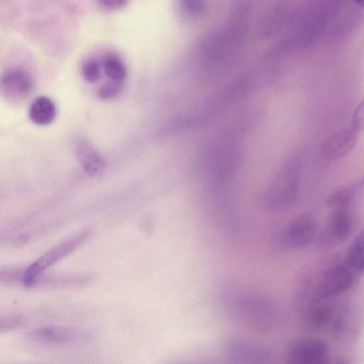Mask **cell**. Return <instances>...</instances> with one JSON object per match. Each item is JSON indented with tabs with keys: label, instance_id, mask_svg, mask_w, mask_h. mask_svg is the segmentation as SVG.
I'll return each instance as SVG.
<instances>
[{
	"label": "cell",
	"instance_id": "cell-3",
	"mask_svg": "<svg viewBox=\"0 0 364 364\" xmlns=\"http://www.w3.org/2000/svg\"><path fill=\"white\" fill-rule=\"evenodd\" d=\"M298 176L295 163L285 168L269 191L267 204L271 208L283 210L294 203L298 191Z\"/></svg>",
	"mask_w": 364,
	"mask_h": 364
},
{
	"label": "cell",
	"instance_id": "cell-23",
	"mask_svg": "<svg viewBox=\"0 0 364 364\" xmlns=\"http://www.w3.org/2000/svg\"><path fill=\"white\" fill-rule=\"evenodd\" d=\"M353 1L358 6H363V0H353Z\"/></svg>",
	"mask_w": 364,
	"mask_h": 364
},
{
	"label": "cell",
	"instance_id": "cell-18",
	"mask_svg": "<svg viewBox=\"0 0 364 364\" xmlns=\"http://www.w3.org/2000/svg\"><path fill=\"white\" fill-rule=\"evenodd\" d=\"M181 6L190 16H201L206 10V0H180Z\"/></svg>",
	"mask_w": 364,
	"mask_h": 364
},
{
	"label": "cell",
	"instance_id": "cell-1",
	"mask_svg": "<svg viewBox=\"0 0 364 364\" xmlns=\"http://www.w3.org/2000/svg\"><path fill=\"white\" fill-rule=\"evenodd\" d=\"M342 0H310L295 19L290 38V47H307L323 35L331 19L342 7Z\"/></svg>",
	"mask_w": 364,
	"mask_h": 364
},
{
	"label": "cell",
	"instance_id": "cell-8",
	"mask_svg": "<svg viewBox=\"0 0 364 364\" xmlns=\"http://www.w3.org/2000/svg\"><path fill=\"white\" fill-rule=\"evenodd\" d=\"M225 352L229 359L237 363H268L272 358L267 347L240 340L229 341Z\"/></svg>",
	"mask_w": 364,
	"mask_h": 364
},
{
	"label": "cell",
	"instance_id": "cell-15",
	"mask_svg": "<svg viewBox=\"0 0 364 364\" xmlns=\"http://www.w3.org/2000/svg\"><path fill=\"white\" fill-rule=\"evenodd\" d=\"M355 188V187L347 188L332 195L328 201L329 206L336 210L348 209L353 201Z\"/></svg>",
	"mask_w": 364,
	"mask_h": 364
},
{
	"label": "cell",
	"instance_id": "cell-21",
	"mask_svg": "<svg viewBox=\"0 0 364 364\" xmlns=\"http://www.w3.org/2000/svg\"><path fill=\"white\" fill-rule=\"evenodd\" d=\"M120 89L119 82L106 83L99 89V97L102 99H112L119 92Z\"/></svg>",
	"mask_w": 364,
	"mask_h": 364
},
{
	"label": "cell",
	"instance_id": "cell-17",
	"mask_svg": "<svg viewBox=\"0 0 364 364\" xmlns=\"http://www.w3.org/2000/svg\"><path fill=\"white\" fill-rule=\"evenodd\" d=\"M24 270L22 267L0 268V283L5 285L22 284Z\"/></svg>",
	"mask_w": 364,
	"mask_h": 364
},
{
	"label": "cell",
	"instance_id": "cell-2",
	"mask_svg": "<svg viewBox=\"0 0 364 364\" xmlns=\"http://www.w3.org/2000/svg\"><path fill=\"white\" fill-rule=\"evenodd\" d=\"M90 234L91 232L88 230L82 231L51 249L24 270L22 284L25 287L32 288L38 277L43 274L47 269L80 247Z\"/></svg>",
	"mask_w": 364,
	"mask_h": 364
},
{
	"label": "cell",
	"instance_id": "cell-16",
	"mask_svg": "<svg viewBox=\"0 0 364 364\" xmlns=\"http://www.w3.org/2000/svg\"><path fill=\"white\" fill-rule=\"evenodd\" d=\"M333 316L332 309L327 306H319L314 308L310 313L309 320L312 326L321 328L327 325Z\"/></svg>",
	"mask_w": 364,
	"mask_h": 364
},
{
	"label": "cell",
	"instance_id": "cell-13",
	"mask_svg": "<svg viewBox=\"0 0 364 364\" xmlns=\"http://www.w3.org/2000/svg\"><path fill=\"white\" fill-rule=\"evenodd\" d=\"M345 265L354 273H362L364 267L363 233L358 234L349 248Z\"/></svg>",
	"mask_w": 364,
	"mask_h": 364
},
{
	"label": "cell",
	"instance_id": "cell-11",
	"mask_svg": "<svg viewBox=\"0 0 364 364\" xmlns=\"http://www.w3.org/2000/svg\"><path fill=\"white\" fill-rule=\"evenodd\" d=\"M360 128L351 124L350 127L344 130L329 140L326 146V154L330 159L340 158L347 154L353 147Z\"/></svg>",
	"mask_w": 364,
	"mask_h": 364
},
{
	"label": "cell",
	"instance_id": "cell-10",
	"mask_svg": "<svg viewBox=\"0 0 364 364\" xmlns=\"http://www.w3.org/2000/svg\"><path fill=\"white\" fill-rule=\"evenodd\" d=\"M79 333L76 330L63 326H49L29 333V338L44 345H67L78 340Z\"/></svg>",
	"mask_w": 364,
	"mask_h": 364
},
{
	"label": "cell",
	"instance_id": "cell-14",
	"mask_svg": "<svg viewBox=\"0 0 364 364\" xmlns=\"http://www.w3.org/2000/svg\"><path fill=\"white\" fill-rule=\"evenodd\" d=\"M106 76L113 81H122L126 76V68L121 60L115 56L108 57L104 63Z\"/></svg>",
	"mask_w": 364,
	"mask_h": 364
},
{
	"label": "cell",
	"instance_id": "cell-22",
	"mask_svg": "<svg viewBox=\"0 0 364 364\" xmlns=\"http://www.w3.org/2000/svg\"><path fill=\"white\" fill-rule=\"evenodd\" d=\"M102 3L111 10H118L124 7L129 0H101Z\"/></svg>",
	"mask_w": 364,
	"mask_h": 364
},
{
	"label": "cell",
	"instance_id": "cell-9",
	"mask_svg": "<svg viewBox=\"0 0 364 364\" xmlns=\"http://www.w3.org/2000/svg\"><path fill=\"white\" fill-rule=\"evenodd\" d=\"M317 233V222L309 215L296 219L286 229L283 235L285 245L292 249L306 247L313 240Z\"/></svg>",
	"mask_w": 364,
	"mask_h": 364
},
{
	"label": "cell",
	"instance_id": "cell-4",
	"mask_svg": "<svg viewBox=\"0 0 364 364\" xmlns=\"http://www.w3.org/2000/svg\"><path fill=\"white\" fill-rule=\"evenodd\" d=\"M327 344L320 339H297L292 341L286 349L289 363L295 364H323L329 357Z\"/></svg>",
	"mask_w": 364,
	"mask_h": 364
},
{
	"label": "cell",
	"instance_id": "cell-5",
	"mask_svg": "<svg viewBox=\"0 0 364 364\" xmlns=\"http://www.w3.org/2000/svg\"><path fill=\"white\" fill-rule=\"evenodd\" d=\"M354 282V272L345 264L333 265L322 274L317 295L328 299L349 290Z\"/></svg>",
	"mask_w": 364,
	"mask_h": 364
},
{
	"label": "cell",
	"instance_id": "cell-6",
	"mask_svg": "<svg viewBox=\"0 0 364 364\" xmlns=\"http://www.w3.org/2000/svg\"><path fill=\"white\" fill-rule=\"evenodd\" d=\"M354 221L348 209L336 210L319 237L320 245L335 246L344 242L351 234Z\"/></svg>",
	"mask_w": 364,
	"mask_h": 364
},
{
	"label": "cell",
	"instance_id": "cell-20",
	"mask_svg": "<svg viewBox=\"0 0 364 364\" xmlns=\"http://www.w3.org/2000/svg\"><path fill=\"white\" fill-rule=\"evenodd\" d=\"M23 322L22 317L18 315H6L0 317V333L15 329Z\"/></svg>",
	"mask_w": 364,
	"mask_h": 364
},
{
	"label": "cell",
	"instance_id": "cell-19",
	"mask_svg": "<svg viewBox=\"0 0 364 364\" xmlns=\"http://www.w3.org/2000/svg\"><path fill=\"white\" fill-rule=\"evenodd\" d=\"M83 75L89 83L97 82L101 77V68L99 63L94 60H88L83 67Z\"/></svg>",
	"mask_w": 364,
	"mask_h": 364
},
{
	"label": "cell",
	"instance_id": "cell-7",
	"mask_svg": "<svg viewBox=\"0 0 364 364\" xmlns=\"http://www.w3.org/2000/svg\"><path fill=\"white\" fill-rule=\"evenodd\" d=\"M33 87L32 76L24 69H10L0 76V90L10 99H25L32 93Z\"/></svg>",
	"mask_w": 364,
	"mask_h": 364
},
{
	"label": "cell",
	"instance_id": "cell-12",
	"mask_svg": "<svg viewBox=\"0 0 364 364\" xmlns=\"http://www.w3.org/2000/svg\"><path fill=\"white\" fill-rule=\"evenodd\" d=\"M56 115V109L53 102L46 97H38L30 107V119L38 126L51 124Z\"/></svg>",
	"mask_w": 364,
	"mask_h": 364
}]
</instances>
